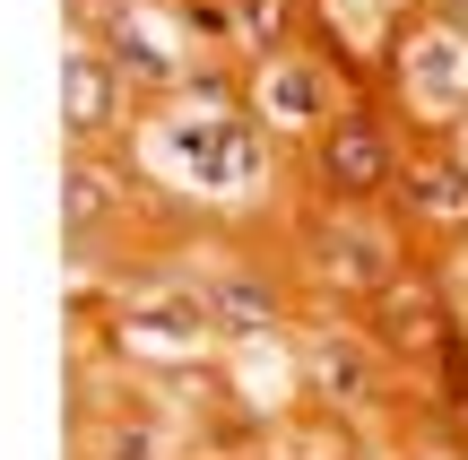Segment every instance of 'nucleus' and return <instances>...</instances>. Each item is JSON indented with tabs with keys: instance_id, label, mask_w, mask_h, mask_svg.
<instances>
[{
	"instance_id": "obj_2",
	"label": "nucleus",
	"mask_w": 468,
	"mask_h": 460,
	"mask_svg": "<svg viewBox=\"0 0 468 460\" xmlns=\"http://www.w3.org/2000/svg\"><path fill=\"white\" fill-rule=\"evenodd\" d=\"M313 261H321V278H338V287H356V295L390 287V235L373 218H321L313 226Z\"/></svg>"
},
{
	"instance_id": "obj_11",
	"label": "nucleus",
	"mask_w": 468,
	"mask_h": 460,
	"mask_svg": "<svg viewBox=\"0 0 468 460\" xmlns=\"http://www.w3.org/2000/svg\"><path fill=\"white\" fill-rule=\"evenodd\" d=\"M113 9H131V0H113Z\"/></svg>"
},
{
	"instance_id": "obj_1",
	"label": "nucleus",
	"mask_w": 468,
	"mask_h": 460,
	"mask_svg": "<svg viewBox=\"0 0 468 460\" xmlns=\"http://www.w3.org/2000/svg\"><path fill=\"white\" fill-rule=\"evenodd\" d=\"M313 183L330 191L338 209H356V200H373V191H390V183H399V148H390V131H382L373 113H338V122H321Z\"/></svg>"
},
{
	"instance_id": "obj_9",
	"label": "nucleus",
	"mask_w": 468,
	"mask_h": 460,
	"mask_svg": "<svg viewBox=\"0 0 468 460\" xmlns=\"http://www.w3.org/2000/svg\"><path fill=\"white\" fill-rule=\"evenodd\" d=\"M226 313H234L243 330H261V322H278V295H261L251 278H226Z\"/></svg>"
},
{
	"instance_id": "obj_4",
	"label": "nucleus",
	"mask_w": 468,
	"mask_h": 460,
	"mask_svg": "<svg viewBox=\"0 0 468 460\" xmlns=\"http://www.w3.org/2000/svg\"><path fill=\"white\" fill-rule=\"evenodd\" d=\"M122 209H131V183H113L96 156H69L61 166V226L69 235H104Z\"/></svg>"
},
{
	"instance_id": "obj_5",
	"label": "nucleus",
	"mask_w": 468,
	"mask_h": 460,
	"mask_svg": "<svg viewBox=\"0 0 468 460\" xmlns=\"http://www.w3.org/2000/svg\"><path fill=\"white\" fill-rule=\"evenodd\" d=\"M399 191H408V218H425V226H460L468 218V166L460 156H417L399 174Z\"/></svg>"
},
{
	"instance_id": "obj_3",
	"label": "nucleus",
	"mask_w": 468,
	"mask_h": 460,
	"mask_svg": "<svg viewBox=\"0 0 468 460\" xmlns=\"http://www.w3.org/2000/svg\"><path fill=\"white\" fill-rule=\"evenodd\" d=\"M113 96H122V61L104 44H79L69 52V79H61V113L79 139H96L104 122H113Z\"/></svg>"
},
{
	"instance_id": "obj_6",
	"label": "nucleus",
	"mask_w": 468,
	"mask_h": 460,
	"mask_svg": "<svg viewBox=\"0 0 468 460\" xmlns=\"http://www.w3.org/2000/svg\"><path fill=\"white\" fill-rule=\"evenodd\" d=\"M321 96H330V79L313 61H286V52L261 61V113L269 122H321Z\"/></svg>"
},
{
	"instance_id": "obj_7",
	"label": "nucleus",
	"mask_w": 468,
	"mask_h": 460,
	"mask_svg": "<svg viewBox=\"0 0 468 460\" xmlns=\"http://www.w3.org/2000/svg\"><path fill=\"white\" fill-rule=\"evenodd\" d=\"M313 382H321V391H338V400H373V357H365V348H347V339H321L313 348Z\"/></svg>"
},
{
	"instance_id": "obj_8",
	"label": "nucleus",
	"mask_w": 468,
	"mask_h": 460,
	"mask_svg": "<svg viewBox=\"0 0 468 460\" xmlns=\"http://www.w3.org/2000/svg\"><path fill=\"white\" fill-rule=\"evenodd\" d=\"M234 35H243L251 52H286V35H295V0H234Z\"/></svg>"
},
{
	"instance_id": "obj_10",
	"label": "nucleus",
	"mask_w": 468,
	"mask_h": 460,
	"mask_svg": "<svg viewBox=\"0 0 468 460\" xmlns=\"http://www.w3.org/2000/svg\"><path fill=\"white\" fill-rule=\"evenodd\" d=\"M104 460H156V434H139V426H122L113 444H104Z\"/></svg>"
}]
</instances>
